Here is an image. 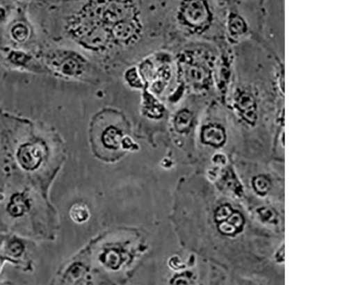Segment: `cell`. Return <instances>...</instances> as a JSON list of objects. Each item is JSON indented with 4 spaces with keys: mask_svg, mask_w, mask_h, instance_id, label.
Here are the masks:
<instances>
[{
    "mask_svg": "<svg viewBox=\"0 0 356 285\" xmlns=\"http://www.w3.org/2000/svg\"><path fill=\"white\" fill-rule=\"evenodd\" d=\"M10 60L16 65H24L29 57L23 52L13 51L9 56Z\"/></svg>",
    "mask_w": 356,
    "mask_h": 285,
    "instance_id": "cell-12",
    "label": "cell"
},
{
    "mask_svg": "<svg viewBox=\"0 0 356 285\" xmlns=\"http://www.w3.org/2000/svg\"><path fill=\"white\" fill-rule=\"evenodd\" d=\"M125 79L131 88L140 89L143 88V81L137 67L129 69L125 74Z\"/></svg>",
    "mask_w": 356,
    "mask_h": 285,
    "instance_id": "cell-8",
    "label": "cell"
},
{
    "mask_svg": "<svg viewBox=\"0 0 356 285\" xmlns=\"http://www.w3.org/2000/svg\"><path fill=\"white\" fill-rule=\"evenodd\" d=\"M5 11L3 9H0V20L5 17Z\"/></svg>",
    "mask_w": 356,
    "mask_h": 285,
    "instance_id": "cell-16",
    "label": "cell"
},
{
    "mask_svg": "<svg viewBox=\"0 0 356 285\" xmlns=\"http://www.w3.org/2000/svg\"><path fill=\"white\" fill-rule=\"evenodd\" d=\"M15 155L17 165L25 172H35L44 161V149L38 142H25L19 147Z\"/></svg>",
    "mask_w": 356,
    "mask_h": 285,
    "instance_id": "cell-3",
    "label": "cell"
},
{
    "mask_svg": "<svg viewBox=\"0 0 356 285\" xmlns=\"http://www.w3.org/2000/svg\"><path fill=\"white\" fill-rule=\"evenodd\" d=\"M20 263V261H15L5 254H0V275H1L6 265L11 264L13 266H19Z\"/></svg>",
    "mask_w": 356,
    "mask_h": 285,
    "instance_id": "cell-13",
    "label": "cell"
},
{
    "mask_svg": "<svg viewBox=\"0 0 356 285\" xmlns=\"http://www.w3.org/2000/svg\"><path fill=\"white\" fill-rule=\"evenodd\" d=\"M32 208V200L25 191L13 193L6 206L8 215L15 219H19L26 215Z\"/></svg>",
    "mask_w": 356,
    "mask_h": 285,
    "instance_id": "cell-4",
    "label": "cell"
},
{
    "mask_svg": "<svg viewBox=\"0 0 356 285\" xmlns=\"http://www.w3.org/2000/svg\"><path fill=\"white\" fill-rule=\"evenodd\" d=\"M211 19L204 0H185L177 12L176 26L185 35L199 37L209 30Z\"/></svg>",
    "mask_w": 356,
    "mask_h": 285,
    "instance_id": "cell-1",
    "label": "cell"
},
{
    "mask_svg": "<svg viewBox=\"0 0 356 285\" xmlns=\"http://www.w3.org/2000/svg\"><path fill=\"white\" fill-rule=\"evenodd\" d=\"M12 37L17 42H22L29 37L28 28L22 24H18L13 26L11 31Z\"/></svg>",
    "mask_w": 356,
    "mask_h": 285,
    "instance_id": "cell-10",
    "label": "cell"
},
{
    "mask_svg": "<svg viewBox=\"0 0 356 285\" xmlns=\"http://www.w3.org/2000/svg\"><path fill=\"white\" fill-rule=\"evenodd\" d=\"M123 138L122 132L114 127L107 128L102 135L104 145L110 149L120 148Z\"/></svg>",
    "mask_w": 356,
    "mask_h": 285,
    "instance_id": "cell-6",
    "label": "cell"
},
{
    "mask_svg": "<svg viewBox=\"0 0 356 285\" xmlns=\"http://www.w3.org/2000/svg\"><path fill=\"white\" fill-rule=\"evenodd\" d=\"M8 235L0 233V247H2Z\"/></svg>",
    "mask_w": 356,
    "mask_h": 285,
    "instance_id": "cell-15",
    "label": "cell"
},
{
    "mask_svg": "<svg viewBox=\"0 0 356 285\" xmlns=\"http://www.w3.org/2000/svg\"><path fill=\"white\" fill-rule=\"evenodd\" d=\"M204 139L206 142L219 145L223 140V133L216 127H209L204 131Z\"/></svg>",
    "mask_w": 356,
    "mask_h": 285,
    "instance_id": "cell-9",
    "label": "cell"
},
{
    "mask_svg": "<svg viewBox=\"0 0 356 285\" xmlns=\"http://www.w3.org/2000/svg\"><path fill=\"white\" fill-rule=\"evenodd\" d=\"M71 219L76 223H84L89 218H90V213L88 207L83 204H76L73 205L70 211Z\"/></svg>",
    "mask_w": 356,
    "mask_h": 285,
    "instance_id": "cell-7",
    "label": "cell"
},
{
    "mask_svg": "<svg viewBox=\"0 0 356 285\" xmlns=\"http://www.w3.org/2000/svg\"><path fill=\"white\" fill-rule=\"evenodd\" d=\"M2 247L3 254L15 261L21 262L20 259L26 250V244L25 241L19 236L8 235Z\"/></svg>",
    "mask_w": 356,
    "mask_h": 285,
    "instance_id": "cell-5",
    "label": "cell"
},
{
    "mask_svg": "<svg viewBox=\"0 0 356 285\" xmlns=\"http://www.w3.org/2000/svg\"><path fill=\"white\" fill-rule=\"evenodd\" d=\"M213 161L216 164L223 165L226 162V158L224 155L219 154L214 156Z\"/></svg>",
    "mask_w": 356,
    "mask_h": 285,
    "instance_id": "cell-14",
    "label": "cell"
},
{
    "mask_svg": "<svg viewBox=\"0 0 356 285\" xmlns=\"http://www.w3.org/2000/svg\"><path fill=\"white\" fill-rule=\"evenodd\" d=\"M52 68L71 78H79L86 74L88 63L82 55L72 51L56 52L51 59Z\"/></svg>",
    "mask_w": 356,
    "mask_h": 285,
    "instance_id": "cell-2",
    "label": "cell"
},
{
    "mask_svg": "<svg viewBox=\"0 0 356 285\" xmlns=\"http://www.w3.org/2000/svg\"><path fill=\"white\" fill-rule=\"evenodd\" d=\"M191 120V113L186 110L180 111L177 114L175 124L178 130L183 131L190 124Z\"/></svg>",
    "mask_w": 356,
    "mask_h": 285,
    "instance_id": "cell-11",
    "label": "cell"
}]
</instances>
